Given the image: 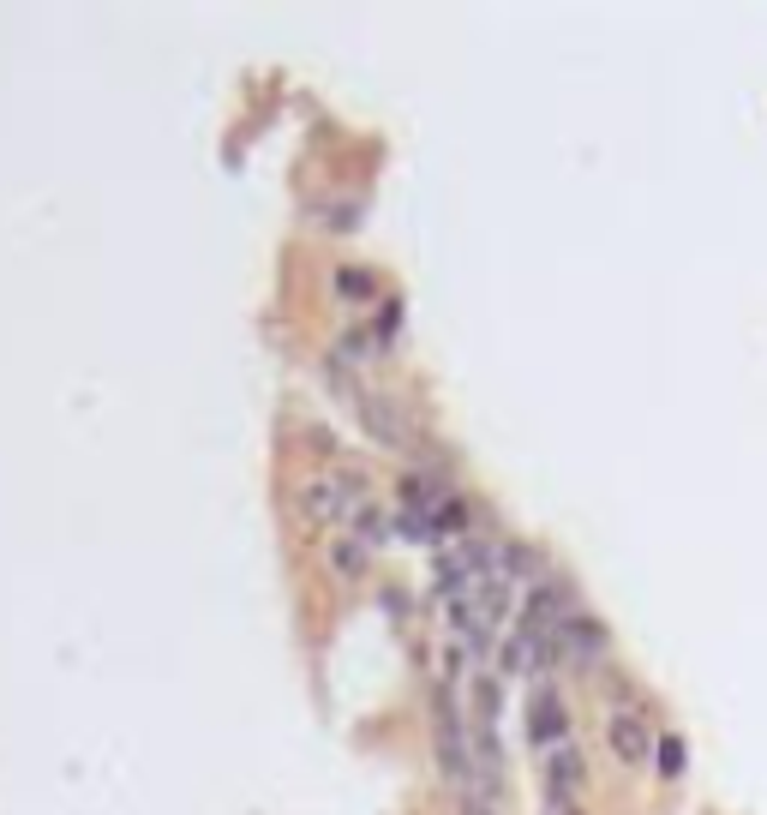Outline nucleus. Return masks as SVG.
<instances>
[{"mask_svg":"<svg viewBox=\"0 0 767 815\" xmlns=\"http://www.w3.org/2000/svg\"><path fill=\"white\" fill-rule=\"evenodd\" d=\"M462 815H492V798H480V792H468V798H462Z\"/></svg>","mask_w":767,"mask_h":815,"instance_id":"obj_9","label":"nucleus"},{"mask_svg":"<svg viewBox=\"0 0 767 815\" xmlns=\"http://www.w3.org/2000/svg\"><path fill=\"white\" fill-rule=\"evenodd\" d=\"M582 780H588L582 750H576L570 738H564V744H552V750H546V786H552V798H564V804H570V798L582 792Z\"/></svg>","mask_w":767,"mask_h":815,"instance_id":"obj_2","label":"nucleus"},{"mask_svg":"<svg viewBox=\"0 0 767 815\" xmlns=\"http://www.w3.org/2000/svg\"><path fill=\"white\" fill-rule=\"evenodd\" d=\"M660 768H666V774L684 768V744H678V738H660Z\"/></svg>","mask_w":767,"mask_h":815,"instance_id":"obj_8","label":"nucleus"},{"mask_svg":"<svg viewBox=\"0 0 767 815\" xmlns=\"http://www.w3.org/2000/svg\"><path fill=\"white\" fill-rule=\"evenodd\" d=\"M366 558H372V546H354V540H342V546H336V570H342V576L366 570Z\"/></svg>","mask_w":767,"mask_h":815,"instance_id":"obj_7","label":"nucleus"},{"mask_svg":"<svg viewBox=\"0 0 767 815\" xmlns=\"http://www.w3.org/2000/svg\"><path fill=\"white\" fill-rule=\"evenodd\" d=\"M468 696H474V726H498V678H492V672H474Z\"/></svg>","mask_w":767,"mask_h":815,"instance_id":"obj_6","label":"nucleus"},{"mask_svg":"<svg viewBox=\"0 0 767 815\" xmlns=\"http://www.w3.org/2000/svg\"><path fill=\"white\" fill-rule=\"evenodd\" d=\"M564 654H576L582 666H594V660L606 654V630H600L588 612H576V618H570V630H564Z\"/></svg>","mask_w":767,"mask_h":815,"instance_id":"obj_4","label":"nucleus"},{"mask_svg":"<svg viewBox=\"0 0 767 815\" xmlns=\"http://www.w3.org/2000/svg\"><path fill=\"white\" fill-rule=\"evenodd\" d=\"M366 504V492L348 480V474H312L306 486H300V516L306 522H318V528H330V522H354V510Z\"/></svg>","mask_w":767,"mask_h":815,"instance_id":"obj_1","label":"nucleus"},{"mask_svg":"<svg viewBox=\"0 0 767 815\" xmlns=\"http://www.w3.org/2000/svg\"><path fill=\"white\" fill-rule=\"evenodd\" d=\"M606 738H612V750L624 756V762H648V726L636 720V714H612V726H606Z\"/></svg>","mask_w":767,"mask_h":815,"instance_id":"obj_5","label":"nucleus"},{"mask_svg":"<svg viewBox=\"0 0 767 815\" xmlns=\"http://www.w3.org/2000/svg\"><path fill=\"white\" fill-rule=\"evenodd\" d=\"M528 732H534V744H540V750L564 744V702H558L552 690H540V696H534V708H528Z\"/></svg>","mask_w":767,"mask_h":815,"instance_id":"obj_3","label":"nucleus"},{"mask_svg":"<svg viewBox=\"0 0 767 815\" xmlns=\"http://www.w3.org/2000/svg\"><path fill=\"white\" fill-rule=\"evenodd\" d=\"M546 815H576V804H564V798H546Z\"/></svg>","mask_w":767,"mask_h":815,"instance_id":"obj_10","label":"nucleus"}]
</instances>
